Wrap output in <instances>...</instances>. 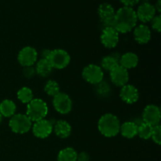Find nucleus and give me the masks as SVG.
Returning a JSON list of instances; mask_svg holds the SVG:
<instances>
[{"mask_svg":"<svg viewBox=\"0 0 161 161\" xmlns=\"http://www.w3.org/2000/svg\"><path fill=\"white\" fill-rule=\"evenodd\" d=\"M122 4L124 5V6L127 7H133L134 6L138 4L140 2V0H119Z\"/></svg>","mask_w":161,"mask_h":161,"instance_id":"obj_30","label":"nucleus"},{"mask_svg":"<svg viewBox=\"0 0 161 161\" xmlns=\"http://www.w3.org/2000/svg\"><path fill=\"white\" fill-rule=\"evenodd\" d=\"M140 1L143 2V3H149V1H150V0H140Z\"/></svg>","mask_w":161,"mask_h":161,"instance_id":"obj_34","label":"nucleus"},{"mask_svg":"<svg viewBox=\"0 0 161 161\" xmlns=\"http://www.w3.org/2000/svg\"><path fill=\"white\" fill-rule=\"evenodd\" d=\"M119 32L113 27H105L101 35V42L106 48H114L119 42Z\"/></svg>","mask_w":161,"mask_h":161,"instance_id":"obj_11","label":"nucleus"},{"mask_svg":"<svg viewBox=\"0 0 161 161\" xmlns=\"http://www.w3.org/2000/svg\"><path fill=\"white\" fill-rule=\"evenodd\" d=\"M152 23V28L153 29L157 31V32H160L161 30V17L160 15L155 16L151 20Z\"/></svg>","mask_w":161,"mask_h":161,"instance_id":"obj_28","label":"nucleus"},{"mask_svg":"<svg viewBox=\"0 0 161 161\" xmlns=\"http://www.w3.org/2000/svg\"><path fill=\"white\" fill-rule=\"evenodd\" d=\"M9 126L11 130L16 134H25L29 131L32 127L31 121L26 114H14L11 116L9 122Z\"/></svg>","mask_w":161,"mask_h":161,"instance_id":"obj_4","label":"nucleus"},{"mask_svg":"<svg viewBox=\"0 0 161 161\" xmlns=\"http://www.w3.org/2000/svg\"><path fill=\"white\" fill-rule=\"evenodd\" d=\"M119 59L120 58L113 56V55H108V56L105 57L102 61V69H105V71L110 72L119 64Z\"/></svg>","mask_w":161,"mask_h":161,"instance_id":"obj_23","label":"nucleus"},{"mask_svg":"<svg viewBox=\"0 0 161 161\" xmlns=\"http://www.w3.org/2000/svg\"><path fill=\"white\" fill-rule=\"evenodd\" d=\"M54 132L58 137L61 138H67L72 132L71 125L64 120H58L53 125Z\"/></svg>","mask_w":161,"mask_h":161,"instance_id":"obj_18","label":"nucleus"},{"mask_svg":"<svg viewBox=\"0 0 161 161\" xmlns=\"http://www.w3.org/2000/svg\"><path fill=\"white\" fill-rule=\"evenodd\" d=\"M151 138H152L153 141L156 144L160 145V143H161V127H160V124H159V125L153 127Z\"/></svg>","mask_w":161,"mask_h":161,"instance_id":"obj_27","label":"nucleus"},{"mask_svg":"<svg viewBox=\"0 0 161 161\" xmlns=\"http://www.w3.org/2000/svg\"><path fill=\"white\" fill-rule=\"evenodd\" d=\"M83 79L91 84H99L103 80L104 72L101 67L96 64H89L82 72Z\"/></svg>","mask_w":161,"mask_h":161,"instance_id":"obj_6","label":"nucleus"},{"mask_svg":"<svg viewBox=\"0 0 161 161\" xmlns=\"http://www.w3.org/2000/svg\"><path fill=\"white\" fill-rule=\"evenodd\" d=\"M17 98L22 103L28 104L33 99V93L30 88L25 86L17 91Z\"/></svg>","mask_w":161,"mask_h":161,"instance_id":"obj_24","label":"nucleus"},{"mask_svg":"<svg viewBox=\"0 0 161 161\" xmlns=\"http://www.w3.org/2000/svg\"><path fill=\"white\" fill-rule=\"evenodd\" d=\"M77 154L73 148H64L58 153V161H76Z\"/></svg>","mask_w":161,"mask_h":161,"instance_id":"obj_22","label":"nucleus"},{"mask_svg":"<svg viewBox=\"0 0 161 161\" xmlns=\"http://www.w3.org/2000/svg\"><path fill=\"white\" fill-rule=\"evenodd\" d=\"M138 18L136 11L132 7L123 6L115 14L112 27L119 33H127L136 27Z\"/></svg>","mask_w":161,"mask_h":161,"instance_id":"obj_1","label":"nucleus"},{"mask_svg":"<svg viewBox=\"0 0 161 161\" xmlns=\"http://www.w3.org/2000/svg\"><path fill=\"white\" fill-rule=\"evenodd\" d=\"M135 39L140 44H146L151 39V31L146 25H140L134 30Z\"/></svg>","mask_w":161,"mask_h":161,"instance_id":"obj_16","label":"nucleus"},{"mask_svg":"<svg viewBox=\"0 0 161 161\" xmlns=\"http://www.w3.org/2000/svg\"><path fill=\"white\" fill-rule=\"evenodd\" d=\"M90 157L88 153L85 152H82L80 153L77 154V159L76 161H89Z\"/></svg>","mask_w":161,"mask_h":161,"instance_id":"obj_31","label":"nucleus"},{"mask_svg":"<svg viewBox=\"0 0 161 161\" xmlns=\"http://www.w3.org/2000/svg\"><path fill=\"white\" fill-rule=\"evenodd\" d=\"M16 105L13 101L6 99L0 104V113L4 117H11L16 113Z\"/></svg>","mask_w":161,"mask_h":161,"instance_id":"obj_21","label":"nucleus"},{"mask_svg":"<svg viewBox=\"0 0 161 161\" xmlns=\"http://www.w3.org/2000/svg\"><path fill=\"white\" fill-rule=\"evenodd\" d=\"M156 13L157 11L153 5L150 3H142L136 11L137 18L143 23H147L155 17Z\"/></svg>","mask_w":161,"mask_h":161,"instance_id":"obj_14","label":"nucleus"},{"mask_svg":"<svg viewBox=\"0 0 161 161\" xmlns=\"http://www.w3.org/2000/svg\"><path fill=\"white\" fill-rule=\"evenodd\" d=\"M38 53L35 48L31 47H25L19 52L17 60L20 65L24 67L32 66L37 61Z\"/></svg>","mask_w":161,"mask_h":161,"instance_id":"obj_10","label":"nucleus"},{"mask_svg":"<svg viewBox=\"0 0 161 161\" xmlns=\"http://www.w3.org/2000/svg\"><path fill=\"white\" fill-rule=\"evenodd\" d=\"M110 79L113 84L117 86H124L127 84L129 80V73L127 69L118 64L113 70L110 71Z\"/></svg>","mask_w":161,"mask_h":161,"instance_id":"obj_13","label":"nucleus"},{"mask_svg":"<svg viewBox=\"0 0 161 161\" xmlns=\"http://www.w3.org/2000/svg\"><path fill=\"white\" fill-rule=\"evenodd\" d=\"M153 127L143 122L138 127V134L137 135L140 137L142 139L147 140L151 138L152 135Z\"/></svg>","mask_w":161,"mask_h":161,"instance_id":"obj_25","label":"nucleus"},{"mask_svg":"<svg viewBox=\"0 0 161 161\" xmlns=\"http://www.w3.org/2000/svg\"><path fill=\"white\" fill-rule=\"evenodd\" d=\"M119 132L127 138H133L138 134V127L134 122H125L120 125Z\"/></svg>","mask_w":161,"mask_h":161,"instance_id":"obj_19","label":"nucleus"},{"mask_svg":"<svg viewBox=\"0 0 161 161\" xmlns=\"http://www.w3.org/2000/svg\"><path fill=\"white\" fill-rule=\"evenodd\" d=\"M36 69L32 67V66H30V67H25L24 69V74H25V76L28 79H31L36 75Z\"/></svg>","mask_w":161,"mask_h":161,"instance_id":"obj_29","label":"nucleus"},{"mask_svg":"<svg viewBox=\"0 0 161 161\" xmlns=\"http://www.w3.org/2000/svg\"><path fill=\"white\" fill-rule=\"evenodd\" d=\"M3 115H2L1 113H0V123H1L2 120H3Z\"/></svg>","mask_w":161,"mask_h":161,"instance_id":"obj_35","label":"nucleus"},{"mask_svg":"<svg viewBox=\"0 0 161 161\" xmlns=\"http://www.w3.org/2000/svg\"><path fill=\"white\" fill-rule=\"evenodd\" d=\"M50 50H44L41 53V54H42V59H46L47 60V58H48L49 55H50Z\"/></svg>","mask_w":161,"mask_h":161,"instance_id":"obj_32","label":"nucleus"},{"mask_svg":"<svg viewBox=\"0 0 161 161\" xmlns=\"http://www.w3.org/2000/svg\"><path fill=\"white\" fill-rule=\"evenodd\" d=\"M97 13L104 27H112L116 14L114 7L109 3H103L97 8Z\"/></svg>","mask_w":161,"mask_h":161,"instance_id":"obj_9","label":"nucleus"},{"mask_svg":"<svg viewBox=\"0 0 161 161\" xmlns=\"http://www.w3.org/2000/svg\"><path fill=\"white\" fill-rule=\"evenodd\" d=\"M48 113V106L44 101L40 98H33L27 105L26 116L31 122L43 119Z\"/></svg>","mask_w":161,"mask_h":161,"instance_id":"obj_3","label":"nucleus"},{"mask_svg":"<svg viewBox=\"0 0 161 161\" xmlns=\"http://www.w3.org/2000/svg\"><path fill=\"white\" fill-rule=\"evenodd\" d=\"M160 118V109L157 105H149L144 108L142 113V120L146 124L152 127L159 125Z\"/></svg>","mask_w":161,"mask_h":161,"instance_id":"obj_12","label":"nucleus"},{"mask_svg":"<svg viewBox=\"0 0 161 161\" xmlns=\"http://www.w3.org/2000/svg\"><path fill=\"white\" fill-rule=\"evenodd\" d=\"M44 91L47 93V94L54 97L60 92V86L54 80H49L44 86Z\"/></svg>","mask_w":161,"mask_h":161,"instance_id":"obj_26","label":"nucleus"},{"mask_svg":"<svg viewBox=\"0 0 161 161\" xmlns=\"http://www.w3.org/2000/svg\"><path fill=\"white\" fill-rule=\"evenodd\" d=\"M154 7H155L156 11H157L158 13H160V11H161V0H158V1L157 2V3H156V5L154 6Z\"/></svg>","mask_w":161,"mask_h":161,"instance_id":"obj_33","label":"nucleus"},{"mask_svg":"<svg viewBox=\"0 0 161 161\" xmlns=\"http://www.w3.org/2000/svg\"><path fill=\"white\" fill-rule=\"evenodd\" d=\"M53 105L58 113L64 115L70 113L72 110V102L67 94L59 92L53 97Z\"/></svg>","mask_w":161,"mask_h":161,"instance_id":"obj_7","label":"nucleus"},{"mask_svg":"<svg viewBox=\"0 0 161 161\" xmlns=\"http://www.w3.org/2000/svg\"><path fill=\"white\" fill-rule=\"evenodd\" d=\"M53 68L51 64L49 62L48 60L42 59L41 58L37 62L36 66V72L42 77H47L51 73Z\"/></svg>","mask_w":161,"mask_h":161,"instance_id":"obj_20","label":"nucleus"},{"mask_svg":"<svg viewBox=\"0 0 161 161\" xmlns=\"http://www.w3.org/2000/svg\"><path fill=\"white\" fill-rule=\"evenodd\" d=\"M53 121L45 119L35 122L32 125L33 135L39 138H47L53 131Z\"/></svg>","mask_w":161,"mask_h":161,"instance_id":"obj_8","label":"nucleus"},{"mask_svg":"<svg viewBox=\"0 0 161 161\" xmlns=\"http://www.w3.org/2000/svg\"><path fill=\"white\" fill-rule=\"evenodd\" d=\"M120 125L117 116L111 113H107L100 118L97 127L102 135L107 138H112L119 133Z\"/></svg>","mask_w":161,"mask_h":161,"instance_id":"obj_2","label":"nucleus"},{"mask_svg":"<svg viewBox=\"0 0 161 161\" xmlns=\"http://www.w3.org/2000/svg\"><path fill=\"white\" fill-rule=\"evenodd\" d=\"M53 69H63L70 63V55L69 53L61 49L50 50V55L47 58Z\"/></svg>","mask_w":161,"mask_h":161,"instance_id":"obj_5","label":"nucleus"},{"mask_svg":"<svg viewBox=\"0 0 161 161\" xmlns=\"http://www.w3.org/2000/svg\"><path fill=\"white\" fill-rule=\"evenodd\" d=\"M138 57L135 53L129 52V53H124L120 57L119 64L124 67L126 69H131L136 67L138 64Z\"/></svg>","mask_w":161,"mask_h":161,"instance_id":"obj_17","label":"nucleus"},{"mask_svg":"<svg viewBox=\"0 0 161 161\" xmlns=\"http://www.w3.org/2000/svg\"><path fill=\"white\" fill-rule=\"evenodd\" d=\"M121 99L127 104H133L139 98V92L135 86L130 84H126L122 86L120 90Z\"/></svg>","mask_w":161,"mask_h":161,"instance_id":"obj_15","label":"nucleus"}]
</instances>
